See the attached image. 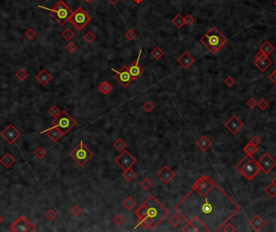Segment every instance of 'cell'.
<instances>
[{"instance_id":"cell-1","label":"cell","mask_w":276,"mask_h":232,"mask_svg":"<svg viewBox=\"0 0 276 232\" xmlns=\"http://www.w3.org/2000/svg\"><path fill=\"white\" fill-rule=\"evenodd\" d=\"M174 210L186 222L196 217L208 228L209 231L217 232L240 211L241 208L216 184L204 196L191 189L174 206Z\"/></svg>"},{"instance_id":"cell-2","label":"cell","mask_w":276,"mask_h":232,"mask_svg":"<svg viewBox=\"0 0 276 232\" xmlns=\"http://www.w3.org/2000/svg\"><path fill=\"white\" fill-rule=\"evenodd\" d=\"M137 218V225L143 229L154 230L169 215V211L154 196L151 195L135 211Z\"/></svg>"},{"instance_id":"cell-3","label":"cell","mask_w":276,"mask_h":232,"mask_svg":"<svg viewBox=\"0 0 276 232\" xmlns=\"http://www.w3.org/2000/svg\"><path fill=\"white\" fill-rule=\"evenodd\" d=\"M228 39L216 27H212L200 39V42L212 54H216L223 47Z\"/></svg>"},{"instance_id":"cell-4","label":"cell","mask_w":276,"mask_h":232,"mask_svg":"<svg viewBox=\"0 0 276 232\" xmlns=\"http://www.w3.org/2000/svg\"><path fill=\"white\" fill-rule=\"evenodd\" d=\"M236 170L241 173L248 181H251L261 172V167L258 162L255 161L252 156L246 154L241 161L235 166Z\"/></svg>"},{"instance_id":"cell-5","label":"cell","mask_w":276,"mask_h":232,"mask_svg":"<svg viewBox=\"0 0 276 232\" xmlns=\"http://www.w3.org/2000/svg\"><path fill=\"white\" fill-rule=\"evenodd\" d=\"M38 7H39L40 8H43L49 11V12H50V15L61 25H64L67 21H69V18H70V16L72 15V13H73V11L62 0H58L57 3L51 9L45 7L43 6Z\"/></svg>"},{"instance_id":"cell-6","label":"cell","mask_w":276,"mask_h":232,"mask_svg":"<svg viewBox=\"0 0 276 232\" xmlns=\"http://www.w3.org/2000/svg\"><path fill=\"white\" fill-rule=\"evenodd\" d=\"M93 155H94V153L84 144L83 141H81L70 152V156L79 166H83L86 164Z\"/></svg>"},{"instance_id":"cell-7","label":"cell","mask_w":276,"mask_h":232,"mask_svg":"<svg viewBox=\"0 0 276 232\" xmlns=\"http://www.w3.org/2000/svg\"><path fill=\"white\" fill-rule=\"evenodd\" d=\"M91 20V17L82 7H78L69 18V21L78 31H82Z\"/></svg>"},{"instance_id":"cell-8","label":"cell","mask_w":276,"mask_h":232,"mask_svg":"<svg viewBox=\"0 0 276 232\" xmlns=\"http://www.w3.org/2000/svg\"><path fill=\"white\" fill-rule=\"evenodd\" d=\"M53 126L58 128L64 135H66L68 132H70L72 128L75 126L77 122L70 117L66 111H62L59 116L54 118L52 121Z\"/></svg>"},{"instance_id":"cell-9","label":"cell","mask_w":276,"mask_h":232,"mask_svg":"<svg viewBox=\"0 0 276 232\" xmlns=\"http://www.w3.org/2000/svg\"><path fill=\"white\" fill-rule=\"evenodd\" d=\"M216 185L214 181L206 175L201 176L192 185V189L195 190L201 196L206 195Z\"/></svg>"},{"instance_id":"cell-10","label":"cell","mask_w":276,"mask_h":232,"mask_svg":"<svg viewBox=\"0 0 276 232\" xmlns=\"http://www.w3.org/2000/svg\"><path fill=\"white\" fill-rule=\"evenodd\" d=\"M10 230L14 232H33L37 231V228L25 216H20L13 222Z\"/></svg>"},{"instance_id":"cell-11","label":"cell","mask_w":276,"mask_h":232,"mask_svg":"<svg viewBox=\"0 0 276 232\" xmlns=\"http://www.w3.org/2000/svg\"><path fill=\"white\" fill-rule=\"evenodd\" d=\"M115 162L123 170L131 168L137 163V158L127 150H124L121 154L115 159Z\"/></svg>"},{"instance_id":"cell-12","label":"cell","mask_w":276,"mask_h":232,"mask_svg":"<svg viewBox=\"0 0 276 232\" xmlns=\"http://www.w3.org/2000/svg\"><path fill=\"white\" fill-rule=\"evenodd\" d=\"M115 72V78L118 83H120L123 87H127L133 81V78L129 71V68L127 66H124L120 70L112 69Z\"/></svg>"},{"instance_id":"cell-13","label":"cell","mask_w":276,"mask_h":232,"mask_svg":"<svg viewBox=\"0 0 276 232\" xmlns=\"http://www.w3.org/2000/svg\"><path fill=\"white\" fill-rule=\"evenodd\" d=\"M1 136L10 145H12L21 136V133L11 124L7 125V127L1 133Z\"/></svg>"},{"instance_id":"cell-14","label":"cell","mask_w":276,"mask_h":232,"mask_svg":"<svg viewBox=\"0 0 276 232\" xmlns=\"http://www.w3.org/2000/svg\"><path fill=\"white\" fill-rule=\"evenodd\" d=\"M257 162L261 167V170L266 174L276 166V161L268 153H265Z\"/></svg>"},{"instance_id":"cell-15","label":"cell","mask_w":276,"mask_h":232,"mask_svg":"<svg viewBox=\"0 0 276 232\" xmlns=\"http://www.w3.org/2000/svg\"><path fill=\"white\" fill-rule=\"evenodd\" d=\"M141 54H142V49H140L139 51V54H138V57H137V60L134 61L133 62H132L131 65L129 66V71L130 73V74L132 75L133 77V80H135V79H137V78H139L140 76L144 73V69L140 66L139 62H140V58H141Z\"/></svg>"},{"instance_id":"cell-16","label":"cell","mask_w":276,"mask_h":232,"mask_svg":"<svg viewBox=\"0 0 276 232\" xmlns=\"http://www.w3.org/2000/svg\"><path fill=\"white\" fill-rule=\"evenodd\" d=\"M156 176L162 181V183L166 185V184L170 183V181H172V180L175 177L176 175L175 172L170 168V167L167 166V165H165V166H164L157 173Z\"/></svg>"},{"instance_id":"cell-17","label":"cell","mask_w":276,"mask_h":232,"mask_svg":"<svg viewBox=\"0 0 276 232\" xmlns=\"http://www.w3.org/2000/svg\"><path fill=\"white\" fill-rule=\"evenodd\" d=\"M233 134H237V132L244 126V124L237 117V116H233L228 120L224 125Z\"/></svg>"},{"instance_id":"cell-18","label":"cell","mask_w":276,"mask_h":232,"mask_svg":"<svg viewBox=\"0 0 276 232\" xmlns=\"http://www.w3.org/2000/svg\"><path fill=\"white\" fill-rule=\"evenodd\" d=\"M195 61V59L189 54L188 52H184L183 54L180 56L177 60V62L181 65V66L183 69H186V70L188 69L194 63Z\"/></svg>"},{"instance_id":"cell-19","label":"cell","mask_w":276,"mask_h":232,"mask_svg":"<svg viewBox=\"0 0 276 232\" xmlns=\"http://www.w3.org/2000/svg\"><path fill=\"white\" fill-rule=\"evenodd\" d=\"M44 133H47L48 137H49L53 142H57L62 136H64L63 133H62L58 128L54 127V126H53L52 128H49V129L45 130V131L41 132V134H44Z\"/></svg>"},{"instance_id":"cell-20","label":"cell","mask_w":276,"mask_h":232,"mask_svg":"<svg viewBox=\"0 0 276 232\" xmlns=\"http://www.w3.org/2000/svg\"><path fill=\"white\" fill-rule=\"evenodd\" d=\"M249 225L254 229L255 231H259L266 226V222L265 220L262 219L259 215H255L254 218H252L249 222Z\"/></svg>"},{"instance_id":"cell-21","label":"cell","mask_w":276,"mask_h":232,"mask_svg":"<svg viewBox=\"0 0 276 232\" xmlns=\"http://www.w3.org/2000/svg\"><path fill=\"white\" fill-rule=\"evenodd\" d=\"M187 222H190L196 229L197 232H209L208 228L198 218H196V217H193V218H191Z\"/></svg>"},{"instance_id":"cell-22","label":"cell","mask_w":276,"mask_h":232,"mask_svg":"<svg viewBox=\"0 0 276 232\" xmlns=\"http://www.w3.org/2000/svg\"><path fill=\"white\" fill-rule=\"evenodd\" d=\"M52 78H53V76L49 74L46 70H42L39 74L36 76V79L38 82L41 83V84L43 85V86H45L47 84Z\"/></svg>"},{"instance_id":"cell-23","label":"cell","mask_w":276,"mask_h":232,"mask_svg":"<svg viewBox=\"0 0 276 232\" xmlns=\"http://www.w3.org/2000/svg\"><path fill=\"white\" fill-rule=\"evenodd\" d=\"M195 144H196V146H198L202 151L205 152L211 146H212V142H211L210 140L207 138L206 136L203 135L197 140V142H195Z\"/></svg>"},{"instance_id":"cell-24","label":"cell","mask_w":276,"mask_h":232,"mask_svg":"<svg viewBox=\"0 0 276 232\" xmlns=\"http://www.w3.org/2000/svg\"><path fill=\"white\" fill-rule=\"evenodd\" d=\"M0 162L2 163V164L6 168H10L15 163V159L9 153H6V154L2 157V158L0 159Z\"/></svg>"},{"instance_id":"cell-25","label":"cell","mask_w":276,"mask_h":232,"mask_svg":"<svg viewBox=\"0 0 276 232\" xmlns=\"http://www.w3.org/2000/svg\"><path fill=\"white\" fill-rule=\"evenodd\" d=\"M254 64L260 70V71L264 72L272 64V62L269 58H266L262 61H254Z\"/></svg>"},{"instance_id":"cell-26","label":"cell","mask_w":276,"mask_h":232,"mask_svg":"<svg viewBox=\"0 0 276 232\" xmlns=\"http://www.w3.org/2000/svg\"><path fill=\"white\" fill-rule=\"evenodd\" d=\"M98 90L103 95H108L113 90V87L107 81H103L98 86Z\"/></svg>"},{"instance_id":"cell-27","label":"cell","mask_w":276,"mask_h":232,"mask_svg":"<svg viewBox=\"0 0 276 232\" xmlns=\"http://www.w3.org/2000/svg\"><path fill=\"white\" fill-rule=\"evenodd\" d=\"M259 50H261L266 57H268V56L271 54L272 52L274 51V47L270 43V42H269V41H266V42L260 47Z\"/></svg>"},{"instance_id":"cell-28","label":"cell","mask_w":276,"mask_h":232,"mask_svg":"<svg viewBox=\"0 0 276 232\" xmlns=\"http://www.w3.org/2000/svg\"><path fill=\"white\" fill-rule=\"evenodd\" d=\"M122 205H123V206L126 208L127 210H132L133 208L135 207L136 205H137V201L133 199V197L129 196V197H128L125 200V201H123Z\"/></svg>"},{"instance_id":"cell-29","label":"cell","mask_w":276,"mask_h":232,"mask_svg":"<svg viewBox=\"0 0 276 232\" xmlns=\"http://www.w3.org/2000/svg\"><path fill=\"white\" fill-rule=\"evenodd\" d=\"M182 217H181L178 213L171 215V217H170V219H169V222H170V224L172 226H174V227H177V226H179L180 224L182 223Z\"/></svg>"},{"instance_id":"cell-30","label":"cell","mask_w":276,"mask_h":232,"mask_svg":"<svg viewBox=\"0 0 276 232\" xmlns=\"http://www.w3.org/2000/svg\"><path fill=\"white\" fill-rule=\"evenodd\" d=\"M122 176H123V177H124V178H125V180L128 181V182H131L133 179L135 178L136 176H137V174H136L135 172H134V171H133L131 167V168H129V169H127V170L124 171V172H123Z\"/></svg>"},{"instance_id":"cell-31","label":"cell","mask_w":276,"mask_h":232,"mask_svg":"<svg viewBox=\"0 0 276 232\" xmlns=\"http://www.w3.org/2000/svg\"><path fill=\"white\" fill-rule=\"evenodd\" d=\"M172 23L174 24V25L177 28V29H182V26L185 25L184 18L182 16V15L181 14L177 15V16L172 20Z\"/></svg>"},{"instance_id":"cell-32","label":"cell","mask_w":276,"mask_h":232,"mask_svg":"<svg viewBox=\"0 0 276 232\" xmlns=\"http://www.w3.org/2000/svg\"><path fill=\"white\" fill-rule=\"evenodd\" d=\"M164 54H165V53H164L163 50H162L160 47H158V46H156V47L150 52V55H151L154 59L157 60V61L162 58Z\"/></svg>"},{"instance_id":"cell-33","label":"cell","mask_w":276,"mask_h":232,"mask_svg":"<svg viewBox=\"0 0 276 232\" xmlns=\"http://www.w3.org/2000/svg\"><path fill=\"white\" fill-rule=\"evenodd\" d=\"M113 146H114L118 151L122 152L123 150H125V148L127 146V143H126L122 138H118V139L113 143Z\"/></svg>"},{"instance_id":"cell-34","label":"cell","mask_w":276,"mask_h":232,"mask_svg":"<svg viewBox=\"0 0 276 232\" xmlns=\"http://www.w3.org/2000/svg\"><path fill=\"white\" fill-rule=\"evenodd\" d=\"M257 150H258L257 146H254V145H252L250 142L246 144V145L243 147V151L245 152V154H248V155H250V156H252V155L257 151Z\"/></svg>"},{"instance_id":"cell-35","label":"cell","mask_w":276,"mask_h":232,"mask_svg":"<svg viewBox=\"0 0 276 232\" xmlns=\"http://www.w3.org/2000/svg\"><path fill=\"white\" fill-rule=\"evenodd\" d=\"M265 192L267 194L269 197H274L276 196V185L274 183H273L271 181V183L268 185L266 189H265Z\"/></svg>"},{"instance_id":"cell-36","label":"cell","mask_w":276,"mask_h":232,"mask_svg":"<svg viewBox=\"0 0 276 232\" xmlns=\"http://www.w3.org/2000/svg\"><path fill=\"white\" fill-rule=\"evenodd\" d=\"M61 36L62 37V38L66 40V41H70L72 38L74 37V33L72 31L71 29L67 28V29H65V30L61 33Z\"/></svg>"},{"instance_id":"cell-37","label":"cell","mask_w":276,"mask_h":232,"mask_svg":"<svg viewBox=\"0 0 276 232\" xmlns=\"http://www.w3.org/2000/svg\"><path fill=\"white\" fill-rule=\"evenodd\" d=\"M219 231L224 232H234L236 231L235 226H233V224L230 223L229 222H227L226 223L224 224V226L220 229Z\"/></svg>"},{"instance_id":"cell-38","label":"cell","mask_w":276,"mask_h":232,"mask_svg":"<svg viewBox=\"0 0 276 232\" xmlns=\"http://www.w3.org/2000/svg\"><path fill=\"white\" fill-rule=\"evenodd\" d=\"M15 76H16V78H18V79H20V81H24V80H25L27 78H28V72L25 70V69H24V68H21L20 70L16 72Z\"/></svg>"},{"instance_id":"cell-39","label":"cell","mask_w":276,"mask_h":232,"mask_svg":"<svg viewBox=\"0 0 276 232\" xmlns=\"http://www.w3.org/2000/svg\"><path fill=\"white\" fill-rule=\"evenodd\" d=\"M61 112L62 111H61L59 108L57 107V105H53V107L49 110V114L51 117H53V118H56V117H57L61 114Z\"/></svg>"},{"instance_id":"cell-40","label":"cell","mask_w":276,"mask_h":232,"mask_svg":"<svg viewBox=\"0 0 276 232\" xmlns=\"http://www.w3.org/2000/svg\"><path fill=\"white\" fill-rule=\"evenodd\" d=\"M83 38H84V40H85V41L87 42V43L90 44V43H92V42H93L94 40L96 39V36L94 35V33H92L91 31H88L85 33V35H84Z\"/></svg>"},{"instance_id":"cell-41","label":"cell","mask_w":276,"mask_h":232,"mask_svg":"<svg viewBox=\"0 0 276 232\" xmlns=\"http://www.w3.org/2000/svg\"><path fill=\"white\" fill-rule=\"evenodd\" d=\"M152 186H153V183H152L151 181H149L148 178H145L143 181L141 182V187L145 191L149 190Z\"/></svg>"},{"instance_id":"cell-42","label":"cell","mask_w":276,"mask_h":232,"mask_svg":"<svg viewBox=\"0 0 276 232\" xmlns=\"http://www.w3.org/2000/svg\"><path fill=\"white\" fill-rule=\"evenodd\" d=\"M46 153H47L46 150H45L42 146H39V147L37 148V150H35V152H34L36 157L39 158V159H41L42 158H44L45 154H46Z\"/></svg>"},{"instance_id":"cell-43","label":"cell","mask_w":276,"mask_h":232,"mask_svg":"<svg viewBox=\"0 0 276 232\" xmlns=\"http://www.w3.org/2000/svg\"><path fill=\"white\" fill-rule=\"evenodd\" d=\"M142 108H143V109L145 110V112H146V113H149L153 111L155 107H154V105H153V104L151 102V101L148 100V101H146L145 104H144L143 106H142Z\"/></svg>"},{"instance_id":"cell-44","label":"cell","mask_w":276,"mask_h":232,"mask_svg":"<svg viewBox=\"0 0 276 232\" xmlns=\"http://www.w3.org/2000/svg\"><path fill=\"white\" fill-rule=\"evenodd\" d=\"M45 218H47L49 221H53V220L57 218V213H56L54 210H52V209H50V210H49L47 212H46V214H45Z\"/></svg>"},{"instance_id":"cell-45","label":"cell","mask_w":276,"mask_h":232,"mask_svg":"<svg viewBox=\"0 0 276 232\" xmlns=\"http://www.w3.org/2000/svg\"><path fill=\"white\" fill-rule=\"evenodd\" d=\"M113 222H114L116 226H120L122 225L124 222H125V218H123V216L121 214H118L115 216L114 218H113Z\"/></svg>"},{"instance_id":"cell-46","label":"cell","mask_w":276,"mask_h":232,"mask_svg":"<svg viewBox=\"0 0 276 232\" xmlns=\"http://www.w3.org/2000/svg\"><path fill=\"white\" fill-rule=\"evenodd\" d=\"M182 230L184 232H197L196 229L188 222H186V224L182 227Z\"/></svg>"},{"instance_id":"cell-47","label":"cell","mask_w":276,"mask_h":232,"mask_svg":"<svg viewBox=\"0 0 276 232\" xmlns=\"http://www.w3.org/2000/svg\"><path fill=\"white\" fill-rule=\"evenodd\" d=\"M125 37L128 40H129V41H133V40H134L137 37V34H136V33L133 31V29H129V30H128L125 33Z\"/></svg>"},{"instance_id":"cell-48","label":"cell","mask_w":276,"mask_h":232,"mask_svg":"<svg viewBox=\"0 0 276 232\" xmlns=\"http://www.w3.org/2000/svg\"><path fill=\"white\" fill-rule=\"evenodd\" d=\"M24 36L28 40H33L34 39V37L37 36V33H36L33 29H28L26 31V33H24Z\"/></svg>"},{"instance_id":"cell-49","label":"cell","mask_w":276,"mask_h":232,"mask_svg":"<svg viewBox=\"0 0 276 232\" xmlns=\"http://www.w3.org/2000/svg\"><path fill=\"white\" fill-rule=\"evenodd\" d=\"M71 214L74 216V217H78L80 214L82 213V210L78 206V205H74V207L71 209Z\"/></svg>"},{"instance_id":"cell-50","label":"cell","mask_w":276,"mask_h":232,"mask_svg":"<svg viewBox=\"0 0 276 232\" xmlns=\"http://www.w3.org/2000/svg\"><path fill=\"white\" fill-rule=\"evenodd\" d=\"M224 83H225V84L227 87H232L233 85L235 84V79H234L232 76H228L227 78L225 79Z\"/></svg>"},{"instance_id":"cell-51","label":"cell","mask_w":276,"mask_h":232,"mask_svg":"<svg viewBox=\"0 0 276 232\" xmlns=\"http://www.w3.org/2000/svg\"><path fill=\"white\" fill-rule=\"evenodd\" d=\"M258 106L262 109V110H266L268 107H269V103L266 101V100L265 99H262L258 103Z\"/></svg>"},{"instance_id":"cell-52","label":"cell","mask_w":276,"mask_h":232,"mask_svg":"<svg viewBox=\"0 0 276 232\" xmlns=\"http://www.w3.org/2000/svg\"><path fill=\"white\" fill-rule=\"evenodd\" d=\"M77 48H78L77 47V45H76L74 42H70H70H69V44L66 45V49L67 50L68 52H69V53L72 54V53H74V52L75 51L76 49H77Z\"/></svg>"},{"instance_id":"cell-53","label":"cell","mask_w":276,"mask_h":232,"mask_svg":"<svg viewBox=\"0 0 276 232\" xmlns=\"http://www.w3.org/2000/svg\"><path fill=\"white\" fill-rule=\"evenodd\" d=\"M184 22H185V25H186L187 26H191L195 22V20L191 15L188 14L184 17Z\"/></svg>"},{"instance_id":"cell-54","label":"cell","mask_w":276,"mask_h":232,"mask_svg":"<svg viewBox=\"0 0 276 232\" xmlns=\"http://www.w3.org/2000/svg\"><path fill=\"white\" fill-rule=\"evenodd\" d=\"M250 142L252 144V145H254V146H258V145L261 143V139H260L257 135H254L251 138H250Z\"/></svg>"},{"instance_id":"cell-55","label":"cell","mask_w":276,"mask_h":232,"mask_svg":"<svg viewBox=\"0 0 276 232\" xmlns=\"http://www.w3.org/2000/svg\"><path fill=\"white\" fill-rule=\"evenodd\" d=\"M246 105H247L248 107L250 108L251 109H254V108L258 105V102L254 100V98H250L249 100L246 102Z\"/></svg>"},{"instance_id":"cell-56","label":"cell","mask_w":276,"mask_h":232,"mask_svg":"<svg viewBox=\"0 0 276 232\" xmlns=\"http://www.w3.org/2000/svg\"><path fill=\"white\" fill-rule=\"evenodd\" d=\"M266 58H267V57H266L261 50H259V51L254 55V58H255L256 61H262V60H264Z\"/></svg>"},{"instance_id":"cell-57","label":"cell","mask_w":276,"mask_h":232,"mask_svg":"<svg viewBox=\"0 0 276 232\" xmlns=\"http://www.w3.org/2000/svg\"><path fill=\"white\" fill-rule=\"evenodd\" d=\"M269 79H270V80H271L272 82L274 83V84H276V76L274 75V74H273V73H272V74H270V75H269Z\"/></svg>"},{"instance_id":"cell-58","label":"cell","mask_w":276,"mask_h":232,"mask_svg":"<svg viewBox=\"0 0 276 232\" xmlns=\"http://www.w3.org/2000/svg\"><path fill=\"white\" fill-rule=\"evenodd\" d=\"M108 1H109V2H110L111 3H112V5H115V4H116V3L117 2H118L119 0H108Z\"/></svg>"},{"instance_id":"cell-59","label":"cell","mask_w":276,"mask_h":232,"mask_svg":"<svg viewBox=\"0 0 276 232\" xmlns=\"http://www.w3.org/2000/svg\"><path fill=\"white\" fill-rule=\"evenodd\" d=\"M84 1H85L86 2H87V3H91V2H93L94 0H84Z\"/></svg>"},{"instance_id":"cell-60","label":"cell","mask_w":276,"mask_h":232,"mask_svg":"<svg viewBox=\"0 0 276 232\" xmlns=\"http://www.w3.org/2000/svg\"><path fill=\"white\" fill-rule=\"evenodd\" d=\"M2 222H3V218H2V217H1V215H0V224L2 223Z\"/></svg>"},{"instance_id":"cell-61","label":"cell","mask_w":276,"mask_h":232,"mask_svg":"<svg viewBox=\"0 0 276 232\" xmlns=\"http://www.w3.org/2000/svg\"><path fill=\"white\" fill-rule=\"evenodd\" d=\"M272 182H273V183H274L276 185V176L274 177V179H273V181H272Z\"/></svg>"},{"instance_id":"cell-62","label":"cell","mask_w":276,"mask_h":232,"mask_svg":"<svg viewBox=\"0 0 276 232\" xmlns=\"http://www.w3.org/2000/svg\"><path fill=\"white\" fill-rule=\"evenodd\" d=\"M272 73H273V74H274V75H275V76H276V69H275V70H274V71L272 72Z\"/></svg>"},{"instance_id":"cell-63","label":"cell","mask_w":276,"mask_h":232,"mask_svg":"<svg viewBox=\"0 0 276 232\" xmlns=\"http://www.w3.org/2000/svg\"><path fill=\"white\" fill-rule=\"evenodd\" d=\"M274 6H275V7H276V1H275V2H274Z\"/></svg>"},{"instance_id":"cell-64","label":"cell","mask_w":276,"mask_h":232,"mask_svg":"<svg viewBox=\"0 0 276 232\" xmlns=\"http://www.w3.org/2000/svg\"><path fill=\"white\" fill-rule=\"evenodd\" d=\"M275 25H276V23H275Z\"/></svg>"}]
</instances>
